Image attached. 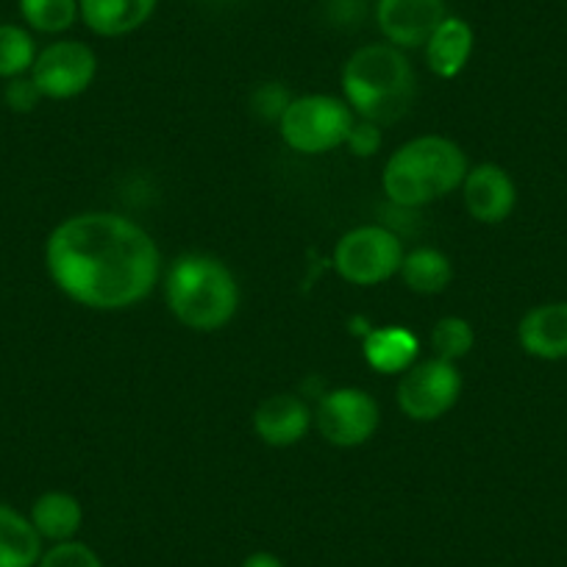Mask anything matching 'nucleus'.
<instances>
[{
	"instance_id": "obj_7",
	"label": "nucleus",
	"mask_w": 567,
	"mask_h": 567,
	"mask_svg": "<svg viewBox=\"0 0 567 567\" xmlns=\"http://www.w3.org/2000/svg\"><path fill=\"white\" fill-rule=\"evenodd\" d=\"M462 395V373L445 359L414 362L398 381V406L414 423H434L456 406Z\"/></svg>"
},
{
	"instance_id": "obj_19",
	"label": "nucleus",
	"mask_w": 567,
	"mask_h": 567,
	"mask_svg": "<svg viewBox=\"0 0 567 567\" xmlns=\"http://www.w3.org/2000/svg\"><path fill=\"white\" fill-rule=\"evenodd\" d=\"M398 276L403 278L409 290L417 296H440L449 290V284L454 281V265L449 256L437 248H414L403 254L401 270Z\"/></svg>"
},
{
	"instance_id": "obj_16",
	"label": "nucleus",
	"mask_w": 567,
	"mask_h": 567,
	"mask_svg": "<svg viewBox=\"0 0 567 567\" xmlns=\"http://www.w3.org/2000/svg\"><path fill=\"white\" fill-rule=\"evenodd\" d=\"M364 362L381 375L406 373L417 362L420 340L406 326H381L364 334Z\"/></svg>"
},
{
	"instance_id": "obj_21",
	"label": "nucleus",
	"mask_w": 567,
	"mask_h": 567,
	"mask_svg": "<svg viewBox=\"0 0 567 567\" xmlns=\"http://www.w3.org/2000/svg\"><path fill=\"white\" fill-rule=\"evenodd\" d=\"M37 42L29 29L14 23H0V79H20L31 73L37 59Z\"/></svg>"
},
{
	"instance_id": "obj_1",
	"label": "nucleus",
	"mask_w": 567,
	"mask_h": 567,
	"mask_svg": "<svg viewBox=\"0 0 567 567\" xmlns=\"http://www.w3.org/2000/svg\"><path fill=\"white\" fill-rule=\"evenodd\" d=\"M45 265L70 301L95 312H123L154 292L162 254L140 223L114 212H84L53 228Z\"/></svg>"
},
{
	"instance_id": "obj_20",
	"label": "nucleus",
	"mask_w": 567,
	"mask_h": 567,
	"mask_svg": "<svg viewBox=\"0 0 567 567\" xmlns=\"http://www.w3.org/2000/svg\"><path fill=\"white\" fill-rule=\"evenodd\" d=\"M18 9L37 34H64L79 20V0H18Z\"/></svg>"
},
{
	"instance_id": "obj_27",
	"label": "nucleus",
	"mask_w": 567,
	"mask_h": 567,
	"mask_svg": "<svg viewBox=\"0 0 567 567\" xmlns=\"http://www.w3.org/2000/svg\"><path fill=\"white\" fill-rule=\"evenodd\" d=\"M243 567H284V561L276 554H267V550H256L248 559L243 561Z\"/></svg>"
},
{
	"instance_id": "obj_26",
	"label": "nucleus",
	"mask_w": 567,
	"mask_h": 567,
	"mask_svg": "<svg viewBox=\"0 0 567 567\" xmlns=\"http://www.w3.org/2000/svg\"><path fill=\"white\" fill-rule=\"evenodd\" d=\"M346 148L353 156H373L381 148V125L368 123V120H357L351 134H348Z\"/></svg>"
},
{
	"instance_id": "obj_18",
	"label": "nucleus",
	"mask_w": 567,
	"mask_h": 567,
	"mask_svg": "<svg viewBox=\"0 0 567 567\" xmlns=\"http://www.w3.org/2000/svg\"><path fill=\"white\" fill-rule=\"evenodd\" d=\"M42 559V537L29 515L0 504V567H37Z\"/></svg>"
},
{
	"instance_id": "obj_14",
	"label": "nucleus",
	"mask_w": 567,
	"mask_h": 567,
	"mask_svg": "<svg viewBox=\"0 0 567 567\" xmlns=\"http://www.w3.org/2000/svg\"><path fill=\"white\" fill-rule=\"evenodd\" d=\"M156 12V0H79V20L106 40L134 34Z\"/></svg>"
},
{
	"instance_id": "obj_23",
	"label": "nucleus",
	"mask_w": 567,
	"mask_h": 567,
	"mask_svg": "<svg viewBox=\"0 0 567 567\" xmlns=\"http://www.w3.org/2000/svg\"><path fill=\"white\" fill-rule=\"evenodd\" d=\"M37 567H103V561L90 545L68 539V543H53V548L42 550V559Z\"/></svg>"
},
{
	"instance_id": "obj_11",
	"label": "nucleus",
	"mask_w": 567,
	"mask_h": 567,
	"mask_svg": "<svg viewBox=\"0 0 567 567\" xmlns=\"http://www.w3.org/2000/svg\"><path fill=\"white\" fill-rule=\"evenodd\" d=\"M462 200H465L467 215L484 226H498L515 212L517 187L509 173L501 165L484 162L467 171L462 182Z\"/></svg>"
},
{
	"instance_id": "obj_5",
	"label": "nucleus",
	"mask_w": 567,
	"mask_h": 567,
	"mask_svg": "<svg viewBox=\"0 0 567 567\" xmlns=\"http://www.w3.org/2000/svg\"><path fill=\"white\" fill-rule=\"evenodd\" d=\"M357 114L342 97L334 95H301L292 97L278 120V134L296 154L320 156L329 151L346 148Z\"/></svg>"
},
{
	"instance_id": "obj_6",
	"label": "nucleus",
	"mask_w": 567,
	"mask_h": 567,
	"mask_svg": "<svg viewBox=\"0 0 567 567\" xmlns=\"http://www.w3.org/2000/svg\"><path fill=\"white\" fill-rule=\"evenodd\" d=\"M403 245L398 234L384 226H359L342 234L334 248V270L342 281L357 287H379L398 276Z\"/></svg>"
},
{
	"instance_id": "obj_12",
	"label": "nucleus",
	"mask_w": 567,
	"mask_h": 567,
	"mask_svg": "<svg viewBox=\"0 0 567 567\" xmlns=\"http://www.w3.org/2000/svg\"><path fill=\"white\" fill-rule=\"evenodd\" d=\"M315 423V412L301 395L276 392L265 398L254 412V434L270 449L298 445Z\"/></svg>"
},
{
	"instance_id": "obj_4",
	"label": "nucleus",
	"mask_w": 567,
	"mask_h": 567,
	"mask_svg": "<svg viewBox=\"0 0 567 567\" xmlns=\"http://www.w3.org/2000/svg\"><path fill=\"white\" fill-rule=\"evenodd\" d=\"M165 298L178 323L209 334L231 323L237 315L239 284L215 256L184 254L167 272Z\"/></svg>"
},
{
	"instance_id": "obj_8",
	"label": "nucleus",
	"mask_w": 567,
	"mask_h": 567,
	"mask_svg": "<svg viewBox=\"0 0 567 567\" xmlns=\"http://www.w3.org/2000/svg\"><path fill=\"white\" fill-rule=\"evenodd\" d=\"M315 425L320 437L334 449H359L379 429V403L368 390L337 386L320 398L315 409Z\"/></svg>"
},
{
	"instance_id": "obj_13",
	"label": "nucleus",
	"mask_w": 567,
	"mask_h": 567,
	"mask_svg": "<svg viewBox=\"0 0 567 567\" xmlns=\"http://www.w3.org/2000/svg\"><path fill=\"white\" fill-rule=\"evenodd\" d=\"M517 342L534 359H567V301L528 309L517 326Z\"/></svg>"
},
{
	"instance_id": "obj_15",
	"label": "nucleus",
	"mask_w": 567,
	"mask_h": 567,
	"mask_svg": "<svg viewBox=\"0 0 567 567\" xmlns=\"http://www.w3.org/2000/svg\"><path fill=\"white\" fill-rule=\"evenodd\" d=\"M473 45H476V34H473L471 23L449 14L423 45L425 64L437 79L451 81L467 68L473 56Z\"/></svg>"
},
{
	"instance_id": "obj_9",
	"label": "nucleus",
	"mask_w": 567,
	"mask_h": 567,
	"mask_svg": "<svg viewBox=\"0 0 567 567\" xmlns=\"http://www.w3.org/2000/svg\"><path fill=\"white\" fill-rule=\"evenodd\" d=\"M29 75L42 97L70 101V97L84 95L92 86L97 75V56L86 42L59 40L37 53Z\"/></svg>"
},
{
	"instance_id": "obj_25",
	"label": "nucleus",
	"mask_w": 567,
	"mask_h": 567,
	"mask_svg": "<svg viewBox=\"0 0 567 567\" xmlns=\"http://www.w3.org/2000/svg\"><path fill=\"white\" fill-rule=\"evenodd\" d=\"M290 101V92L284 90L281 84H261L259 90L254 92V109L265 120H281L284 109H287Z\"/></svg>"
},
{
	"instance_id": "obj_10",
	"label": "nucleus",
	"mask_w": 567,
	"mask_h": 567,
	"mask_svg": "<svg viewBox=\"0 0 567 567\" xmlns=\"http://www.w3.org/2000/svg\"><path fill=\"white\" fill-rule=\"evenodd\" d=\"M449 18L445 0H379L375 23L390 45L409 51L423 48L443 20Z\"/></svg>"
},
{
	"instance_id": "obj_24",
	"label": "nucleus",
	"mask_w": 567,
	"mask_h": 567,
	"mask_svg": "<svg viewBox=\"0 0 567 567\" xmlns=\"http://www.w3.org/2000/svg\"><path fill=\"white\" fill-rule=\"evenodd\" d=\"M3 97H7V106L12 109V112H34L37 103L42 101V92L37 90L31 75H20V79L9 81Z\"/></svg>"
},
{
	"instance_id": "obj_22",
	"label": "nucleus",
	"mask_w": 567,
	"mask_h": 567,
	"mask_svg": "<svg viewBox=\"0 0 567 567\" xmlns=\"http://www.w3.org/2000/svg\"><path fill=\"white\" fill-rule=\"evenodd\" d=\"M473 342H476V334H473V326L462 318H443L434 323L432 329V351L437 359H445V362H460L467 353L473 351Z\"/></svg>"
},
{
	"instance_id": "obj_17",
	"label": "nucleus",
	"mask_w": 567,
	"mask_h": 567,
	"mask_svg": "<svg viewBox=\"0 0 567 567\" xmlns=\"http://www.w3.org/2000/svg\"><path fill=\"white\" fill-rule=\"evenodd\" d=\"M29 520L40 532L42 539L51 543H68L79 534L81 523H84V506L75 495L62 493V489H51L42 493L40 498L31 504Z\"/></svg>"
},
{
	"instance_id": "obj_2",
	"label": "nucleus",
	"mask_w": 567,
	"mask_h": 567,
	"mask_svg": "<svg viewBox=\"0 0 567 567\" xmlns=\"http://www.w3.org/2000/svg\"><path fill=\"white\" fill-rule=\"evenodd\" d=\"M467 156L454 140L440 134L414 136L386 159L381 171L384 195L401 209H420L456 193L465 182Z\"/></svg>"
},
{
	"instance_id": "obj_3",
	"label": "nucleus",
	"mask_w": 567,
	"mask_h": 567,
	"mask_svg": "<svg viewBox=\"0 0 567 567\" xmlns=\"http://www.w3.org/2000/svg\"><path fill=\"white\" fill-rule=\"evenodd\" d=\"M417 95L414 68L401 48L373 42L351 53L342 68V101L359 120L386 125L401 120Z\"/></svg>"
}]
</instances>
